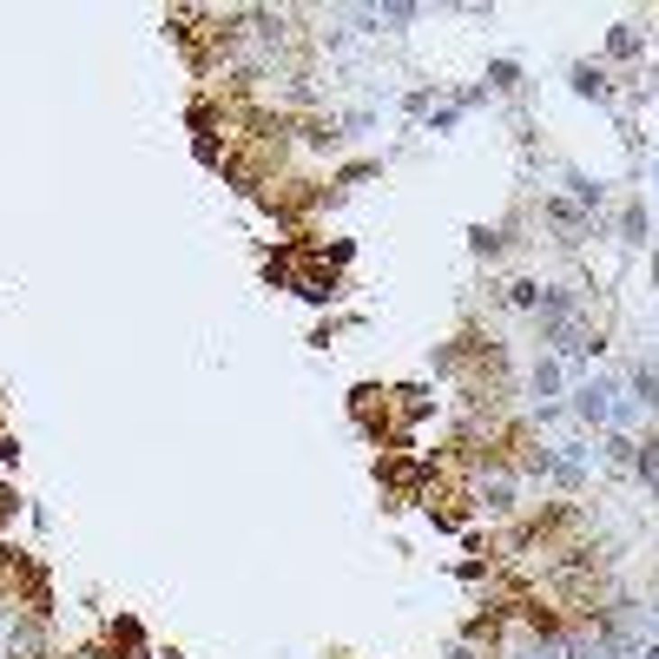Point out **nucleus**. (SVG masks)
<instances>
[{
	"label": "nucleus",
	"mask_w": 659,
	"mask_h": 659,
	"mask_svg": "<svg viewBox=\"0 0 659 659\" xmlns=\"http://www.w3.org/2000/svg\"><path fill=\"white\" fill-rule=\"evenodd\" d=\"M290 290L310 297V304H330V297H336V270H330V264H304V270L290 278Z\"/></svg>",
	"instance_id": "f257e3e1"
},
{
	"label": "nucleus",
	"mask_w": 659,
	"mask_h": 659,
	"mask_svg": "<svg viewBox=\"0 0 659 659\" xmlns=\"http://www.w3.org/2000/svg\"><path fill=\"white\" fill-rule=\"evenodd\" d=\"M573 93L581 99H613V79H607V67H593V59H573Z\"/></svg>",
	"instance_id": "f03ea898"
},
{
	"label": "nucleus",
	"mask_w": 659,
	"mask_h": 659,
	"mask_svg": "<svg viewBox=\"0 0 659 659\" xmlns=\"http://www.w3.org/2000/svg\"><path fill=\"white\" fill-rule=\"evenodd\" d=\"M573 409H581V416L593 422V429H600V422L613 416V382H587V389L573 396Z\"/></svg>",
	"instance_id": "7ed1b4c3"
},
{
	"label": "nucleus",
	"mask_w": 659,
	"mask_h": 659,
	"mask_svg": "<svg viewBox=\"0 0 659 659\" xmlns=\"http://www.w3.org/2000/svg\"><path fill=\"white\" fill-rule=\"evenodd\" d=\"M567 185H573V205H581V211H600V198H607V185H600V178L567 172Z\"/></svg>",
	"instance_id": "20e7f679"
},
{
	"label": "nucleus",
	"mask_w": 659,
	"mask_h": 659,
	"mask_svg": "<svg viewBox=\"0 0 659 659\" xmlns=\"http://www.w3.org/2000/svg\"><path fill=\"white\" fill-rule=\"evenodd\" d=\"M521 87V67L515 59H495V67H488V93H515Z\"/></svg>",
	"instance_id": "39448f33"
},
{
	"label": "nucleus",
	"mask_w": 659,
	"mask_h": 659,
	"mask_svg": "<svg viewBox=\"0 0 659 659\" xmlns=\"http://www.w3.org/2000/svg\"><path fill=\"white\" fill-rule=\"evenodd\" d=\"M607 53H613V59L640 53V27H613V33H607Z\"/></svg>",
	"instance_id": "423d86ee"
},
{
	"label": "nucleus",
	"mask_w": 659,
	"mask_h": 659,
	"mask_svg": "<svg viewBox=\"0 0 659 659\" xmlns=\"http://www.w3.org/2000/svg\"><path fill=\"white\" fill-rule=\"evenodd\" d=\"M620 231H627V244H646V205H627L620 211Z\"/></svg>",
	"instance_id": "0eeeda50"
},
{
	"label": "nucleus",
	"mask_w": 659,
	"mask_h": 659,
	"mask_svg": "<svg viewBox=\"0 0 659 659\" xmlns=\"http://www.w3.org/2000/svg\"><path fill=\"white\" fill-rule=\"evenodd\" d=\"M554 389H561V363L541 356V363H535V396H554Z\"/></svg>",
	"instance_id": "6e6552de"
},
{
	"label": "nucleus",
	"mask_w": 659,
	"mask_h": 659,
	"mask_svg": "<svg viewBox=\"0 0 659 659\" xmlns=\"http://www.w3.org/2000/svg\"><path fill=\"white\" fill-rule=\"evenodd\" d=\"M633 462H640V475L659 488V442H633Z\"/></svg>",
	"instance_id": "1a4fd4ad"
},
{
	"label": "nucleus",
	"mask_w": 659,
	"mask_h": 659,
	"mask_svg": "<svg viewBox=\"0 0 659 659\" xmlns=\"http://www.w3.org/2000/svg\"><path fill=\"white\" fill-rule=\"evenodd\" d=\"M633 389H640V402H646V409H659V370H633Z\"/></svg>",
	"instance_id": "9d476101"
}]
</instances>
